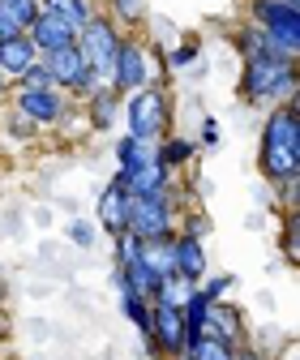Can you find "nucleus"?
<instances>
[{
	"label": "nucleus",
	"mask_w": 300,
	"mask_h": 360,
	"mask_svg": "<svg viewBox=\"0 0 300 360\" xmlns=\"http://www.w3.org/2000/svg\"><path fill=\"white\" fill-rule=\"evenodd\" d=\"M176 214H181V193H150V198H129V219L124 232H133L142 245H167L176 236Z\"/></svg>",
	"instance_id": "nucleus-4"
},
{
	"label": "nucleus",
	"mask_w": 300,
	"mask_h": 360,
	"mask_svg": "<svg viewBox=\"0 0 300 360\" xmlns=\"http://www.w3.org/2000/svg\"><path fill=\"white\" fill-rule=\"evenodd\" d=\"M0 360H5V356H0Z\"/></svg>",
	"instance_id": "nucleus-34"
},
{
	"label": "nucleus",
	"mask_w": 300,
	"mask_h": 360,
	"mask_svg": "<svg viewBox=\"0 0 300 360\" xmlns=\"http://www.w3.org/2000/svg\"><path fill=\"white\" fill-rule=\"evenodd\" d=\"M120 39H124V30L107 18V13H95L91 22H86L81 30H77V52H81V60H86V69H91L95 77H103L107 82V73H112V60H116V48H120Z\"/></svg>",
	"instance_id": "nucleus-7"
},
{
	"label": "nucleus",
	"mask_w": 300,
	"mask_h": 360,
	"mask_svg": "<svg viewBox=\"0 0 300 360\" xmlns=\"http://www.w3.org/2000/svg\"><path fill=\"white\" fill-rule=\"evenodd\" d=\"M244 22L262 30L279 52L300 56V5H283V0H249Z\"/></svg>",
	"instance_id": "nucleus-6"
},
{
	"label": "nucleus",
	"mask_w": 300,
	"mask_h": 360,
	"mask_svg": "<svg viewBox=\"0 0 300 360\" xmlns=\"http://www.w3.org/2000/svg\"><path fill=\"white\" fill-rule=\"evenodd\" d=\"M146 163H155V142H142V138H129L124 133L116 142V172H138Z\"/></svg>",
	"instance_id": "nucleus-20"
},
{
	"label": "nucleus",
	"mask_w": 300,
	"mask_h": 360,
	"mask_svg": "<svg viewBox=\"0 0 300 360\" xmlns=\"http://www.w3.org/2000/svg\"><path fill=\"white\" fill-rule=\"evenodd\" d=\"M232 288H236V279H232V275H206V279L197 283V292H202L210 304H214V300H228V292H232Z\"/></svg>",
	"instance_id": "nucleus-29"
},
{
	"label": "nucleus",
	"mask_w": 300,
	"mask_h": 360,
	"mask_svg": "<svg viewBox=\"0 0 300 360\" xmlns=\"http://www.w3.org/2000/svg\"><path fill=\"white\" fill-rule=\"evenodd\" d=\"M120 120H124V133L129 138H142V142H159L167 124H171V95L155 82V86H142L133 95H124L120 103Z\"/></svg>",
	"instance_id": "nucleus-5"
},
{
	"label": "nucleus",
	"mask_w": 300,
	"mask_h": 360,
	"mask_svg": "<svg viewBox=\"0 0 300 360\" xmlns=\"http://www.w3.org/2000/svg\"><path fill=\"white\" fill-rule=\"evenodd\" d=\"M206 335L223 339L228 347H244V343H249V330H244V313H240L236 304H228V300H214V304L206 309Z\"/></svg>",
	"instance_id": "nucleus-13"
},
{
	"label": "nucleus",
	"mask_w": 300,
	"mask_h": 360,
	"mask_svg": "<svg viewBox=\"0 0 300 360\" xmlns=\"http://www.w3.org/2000/svg\"><path fill=\"white\" fill-rule=\"evenodd\" d=\"M120 103H124V99L103 82L95 95H86V99H81V120H86V129H91V133H107V129L120 120Z\"/></svg>",
	"instance_id": "nucleus-15"
},
{
	"label": "nucleus",
	"mask_w": 300,
	"mask_h": 360,
	"mask_svg": "<svg viewBox=\"0 0 300 360\" xmlns=\"http://www.w3.org/2000/svg\"><path fill=\"white\" fill-rule=\"evenodd\" d=\"M197 56H202V43L189 39V43H181V48H171V52H159V65L163 69H189Z\"/></svg>",
	"instance_id": "nucleus-28"
},
{
	"label": "nucleus",
	"mask_w": 300,
	"mask_h": 360,
	"mask_svg": "<svg viewBox=\"0 0 300 360\" xmlns=\"http://www.w3.org/2000/svg\"><path fill=\"white\" fill-rule=\"evenodd\" d=\"M116 296H120V318L146 339V330H150V300L138 296V292H129V288H116Z\"/></svg>",
	"instance_id": "nucleus-21"
},
{
	"label": "nucleus",
	"mask_w": 300,
	"mask_h": 360,
	"mask_svg": "<svg viewBox=\"0 0 300 360\" xmlns=\"http://www.w3.org/2000/svg\"><path fill=\"white\" fill-rule=\"evenodd\" d=\"M124 219H129V189L112 176L107 185L99 189V198H95V228L103 236H120L124 232Z\"/></svg>",
	"instance_id": "nucleus-11"
},
{
	"label": "nucleus",
	"mask_w": 300,
	"mask_h": 360,
	"mask_svg": "<svg viewBox=\"0 0 300 360\" xmlns=\"http://www.w3.org/2000/svg\"><path fill=\"white\" fill-rule=\"evenodd\" d=\"M181 360H236V347H228L223 339H214V335H202L193 347H185Z\"/></svg>",
	"instance_id": "nucleus-24"
},
{
	"label": "nucleus",
	"mask_w": 300,
	"mask_h": 360,
	"mask_svg": "<svg viewBox=\"0 0 300 360\" xmlns=\"http://www.w3.org/2000/svg\"><path fill=\"white\" fill-rule=\"evenodd\" d=\"M107 5V18L124 30V34H133L146 18H150V9H146V0H103Z\"/></svg>",
	"instance_id": "nucleus-22"
},
{
	"label": "nucleus",
	"mask_w": 300,
	"mask_h": 360,
	"mask_svg": "<svg viewBox=\"0 0 300 360\" xmlns=\"http://www.w3.org/2000/svg\"><path fill=\"white\" fill-rule=\"evenodd\" d=\"M0 133H5L9 142H18V146H30L43 129H39V124H30L26 116H18L13 108H0Z\"/></svg>",
	"instance_id": "nucleus-23"
},
{
	"label": "nucleus",
	"mask_w": 300,
	"mask_h": 360,
	"mask_svg": "<svg viewBox=\"0 0 300 360\" xmlns=\"http://www.w3.org/2000/svg\"><path fill=\"white\" fill-rule=\"evenodd\" d=\"M296 86H300V73H296V60L283 56V52H266V56H244L240 60V99L249 108H279V103H292L296 99Z\"/></svg>",
	"instance_id": "nucleus-2"
},
{
	"label": "nucleus",
	"mask_w": 300,
	"mask_h": 360,
	"mask_svg": "<svg viewBox=\"0 0 300 360\" xmlns=\"http://www.w3.org/2000/svg\"><path fill=\"white\" fill-rule=\"evenodd\" d=\"M146 253V245L133 236V232H120V236H112V266L120 270V266H129V262H138Z\"/></svg>",
	"instance_id": "nucleus-26"
},
{
	"label": "nucleus",
	"mask_w": 300,
	"mask_h": 360,
	"mask_svg": "<svg viewBox=\"0 0 300 360\" xmlns=\"http://www.w3.org/2000/svg\"><path fill=\"white\" fill-rule=\"evenodd\" d=\"M167 253H171V275H176L181 283H189V288H197L206 275H210V257H206V240H197V236H185V232H176L167 240Z\"/></svg>",
	"instance_id": "nucleus-10"
},
{
	"label": "nucleus",
	"mask_w": 300,
	"mask_h": 360,
	"mask_svg": "<svg viewBox=\"0 0 300 360\" xmlns=\"http://www.w3.org/2000/svg\"><path fill=\"white\" fill-rule=\"evenodd\" d=\"M116 180L129 189V198H150V193H171L176 189V172H167L159 159L138 167V172H116Z\"/></svg>",
	"instance_id": "nucleus-14"
},
{
	"label": "nucleus",
	"mask_w": 300,
	"mask_h": 360,
	"mask_svg": "<svg viewBox=\"0 0 300 360\" xmlns=\"http://www.w3.org/2000/svg\"><path fill=\"white\" fill-rule=\"evenodd\" d=\"M43 60V69H48V77H52V86L56 90H65V95L73 99V90L86 82V60H81V52H77V43H69V48H56V52H48V56H39Z\"/></svg>",
	"instance_id": "nucleus-12"
},
{
	"label": "nucleus",
	"mask_w": 300,
	"mask_h": 360,
	"mask_svg": "<svg viewBox=\"0 0 300 360\" xmlns=\"http://www.w3.org/2000/svg\"><path fill=\"white\" fill-rule=\"evenodd\" d=\"M9 90H13V82H9V73H5V69H0V103L9 99Z\"/></svg>",
	"instance_id": "nucleus-32"
},
{
	"label": "nucleus",
	"mask_w": 300,
	"mask_h": 360,
	"mask_svg": "<svg viewBox=\"0 0 300 360\" xmlns=\"http://www.w3.org/2000/svg\"><path fill=\"white\" fill-rule=\"evenodd\" d=\"M202 146H219V120L214 116L202 120Z\"/></svg>",
	"instance_id": "nucleus-31"
},
{
	"label": "nucleus",
	"mask_w": 300,
	"mask_h": 360,
	"mask_svg": "<svg viewBox=\"0 0 300 360\" xmlns=\"http://www.w3.org/2000/svg\"><path fill=\"white\" fill-rule=\"evenodd\" d=\"M9 108H13L18 116H26L30 124H39V129H56V124L69 116L73 99L65 95V90H56V86H39V90L13 86V90H9Z\"/></svg>",
	"instance_id": "nucleus-8"
},
{
	"label": "nucleus",
	"mask_w": 300,
	"mask_h": 360,
	"mask_svg": "<svg viewBox=\"0 0 300 360\" xmlns=\"http://www.w3.org/2000/svg\"><path fill=\"white\" fill-rule=\"evenodd\" d=\"M39 9H43V13H52V18H60V22L73 26V30H81L86 22L99 13L95 0H39Z\"/></svg>",
	"instance_id": "nucleus-19"
},
{
	"label": "nucleus",
	"mask_w": 300,
	"mask_h": 360,
	"mask_svg": "<svg viewBox=\"0 0 300 360\" xmlns=\"http://www.w3.org/2000/svg\"><path fill=\"white\" fill-rule=\"evenodd\" d=\"M283 5H300V0H283Z\"/></svg>",
	"instance_id": "nucleus-33"
},
{
	"label": "nucleus",
	"mask_w": 300,
	"mask_h": 360,
	"mask_svg": "<svg viewBox=\"0 0 300 360\" xmlns=\"http://www.w3.org/2000/svg\"><path fill=\"white\" fill-rule=\"evenodd\" d=\"M296 223H300V214L296 210H283V236H279V245H283V257L287 262H296Z\"/></svg>",
	"instance_id": "nucleus-30"
},
{
	"label": "nucleus",
	"mask_w": 300,
	"mask_h": 360,
	"mask_svg": "<svg viewBox=\"0 0 300 360\" xmlns=\"http://www.w3.org/2000/svg\"><path fill=\"white\" fill-rule=\"evenodd\" d=\"M65 240L73 245V249H95L99 245V228H95V219H69L65 223Z\"/></svg>",
	"instance_id": "nucleus-25"
},
{
	"label": "nucleus",
	"mask_w": 300,
	"mask_h": 360,
	"mask_svg": "<svg viewBox=\"0 0 300 360\" xmlns=\"http://www.w3.org/2000/svg\"><path fill=\"white\" fill-rule=\"evenodd\" d=\"M0 13H5V18H13L22 30H30V22H34L43 9H39V0H0Z\"/></svg>",
	"instance_id": "nucleus-27"
},
{
	"label": "nucleus",
	"mask_w": 300,
	"mask_h": 360,
	"mask_svg": "<svg viewBox=\"0 0 300 360\" xmlns=\"http://www.w3.org/2000/svg\"><path fill=\"white\" fill-rule=\"evenodd\" d=\"M34 60H39V52H34V43H30L26 30H22V34H9V39H0V69L9 73V82H18Z\"/></svg>",
	"instance_id": "nucleus-17"
},
{
	"label": "nucleus",
	"mask_w": 300,
	"mask_h": 360,
	"mask_svg": "<svg viewBox=\"0 0 300 360\" xmlns=\"http://www.w3.org/2000/svg\"><path fill=\"white\" fill-rule=\"evenodd\" d=\"M142 343H146L150 356L181 360V352H185V318H181V304L150 300V330H146Z\"/></svg>",
	"instance_id": "nucleus-9"
},
{
	"label": "nucleus",
	"mask_w": 300,
	"mask_h": 360,
	"mask_svg": "<svg viewBox=\"0 0 300 360\" xmlns=\"http://www.w3.org/2000/svg\"><path fill=\"white\" fill-rule=\"evenodd\" d=\"M159 82V48L146 43L142 34H124L120 48H116V60H112V73H107V86L116 95H133L142 86H155Z\"/></svg>",
	"instance_id": "nucleus-3"
},
{
	"label": "nucleus",
	"mask_w": 300,
	"mask_h": 360,
	"mask_svg": "<svg viewBox=\"0 0 300 360\" xmlns=\"http://www.w3.org/2000/svg\"><path fill=\"white\" fill-rule=\"evenodd\" d=\"M193 155H197V142H193V138H181V133H163V138L155 142V159H159L167 172L193 163Z\"/></svg>",
	"instance_id": "nucleus-18"
},
{
	"label": "nucleus",
	"mask_w": 300,
	"mask_h": 360,
	"mask_svg": "<svg viewBox=\"0 0 300 360\" xmlns=\"http://www.w3.org/2000/svg\"><path fill=\"white\" fill-rule=\"evenodd\" d=\"M30 43H34V52L39 56H48V52H56V48H69V43L77 39V30L73 26H65L60 18H52V13H39L34 22H30Z\"/></svg>",
	"instance_id": "nucleus-16"
},
{
	"label": "nucleus",
	"mask_w": 300,
	"mask_h": 360,
	"mask_svg": "<svg viewBox=\"0 0 300 360\" xmlns=\"http://www.w3.org/2000/svg\"><path fill=\"white\" fill-rule=\"evenodd\" d=\"M257 172L270 189L300 180V108L279 103L262 120V142H257Z\"/></svg>",
	"instance_id": "nucleus-1"
}]
</instances>
